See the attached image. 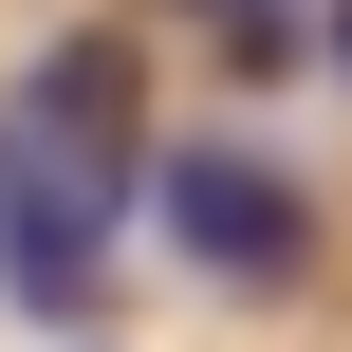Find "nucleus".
<instances>
[{
	"label": "nucleus",
	"mask_w": 352,
	"mask_h": 352,
	"mask_svg": "<svg viewBox=\"0 0 352 352\" xmlns=\"http://www.w3.org/2000/svg\"><path fill=\"white\" fill-rule=\"evenodd\" d=\"M130 204H148V56L130 37H56L0 93V297L19 316H93Z\"/></svg>",
	"instance_id": "nucleus-1"
},
{
	"label": "nucleus",
	"mask_w": 352,
	"mask_h": 352,
	"mask_svg": "<svg viewBox=\"0 0 352 352\" xmlns=\"http://www.w3.org/2000/svg\"><path fill=\"white\" fill-rule=\"evenodd\" d=\"M148 223H167L223 297H297V278H316V186H297V167H260L241 130L148 148Z\"/></svg>",
	"instance_id": "nucleus-2"
},
{
	"label": "nucleus",
	"mask_w": 352,
	"mask_h": 352,
	"mask_svg": "<svg viewBox=\"0 0 352 352\" xmlns=\"http://www.w3.org/2000/svg\"><path fill=\"white\" fill-rule=\"evenodd\" d=\"M204 19H223V37H241V56H278V37H297V19H278V0H204Z\"/></svg>",
	"instance_id": "nucleus-3"
},
{
	"label": "nucleus",
	"mask_w": 352,
	"mask_h": 352,
	"mask_svg": "<svg viewBox=\"0 0 352 352\" xmlns=\"http://www.w3.org/2000/svg\"><path fill=\"white\" fill-rule=\"evenodd\" d=\"M334 56H352V0H334Z\"/></svg>",
	"instance_id": "nucleus-4"
}]
</instances>
